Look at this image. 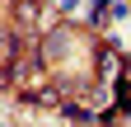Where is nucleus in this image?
Here are the masks:
<instances>
[{
  "label": "nucleus",
  "instance_id": "f257e3e1",
  "mask_svg": "<svg viewBox=\"0 0 131 127\" xmlns=\"http://www.w3.org/2000/svg\"><path fill=\"white\" fill-rule=\"evenodd\" d=\"M98 66H103V80H108V85H117V75H122V61H117V57L108 52L103 61H98Z\"/></svg>",
  "mask_w": 131,
  "mask_h": 127
}]
</instances>
